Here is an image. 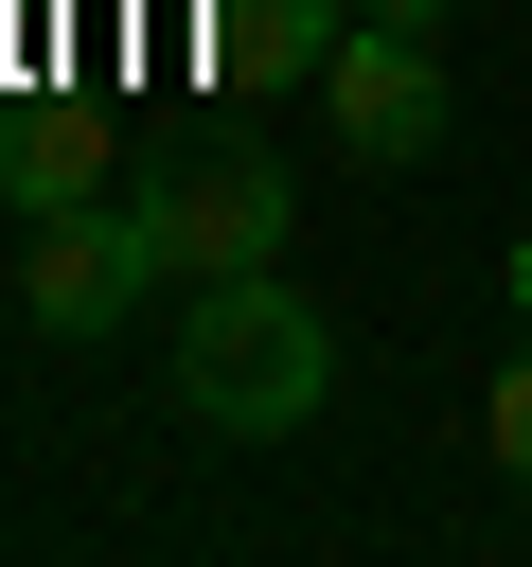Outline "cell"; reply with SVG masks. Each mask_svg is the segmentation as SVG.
Masks as SVG:
<instances>
[{
    "mask_svg": "<svg viewBox=\"0 0 532 567\" xmlns=\"http://www.w3.org/2000/svg\"><path fill=\"white\" fill-rule=\"evenodd\" d=\"M319 390H337V319H319L284 266L177 284V425H213V443H284V425H319Z\"/></svg>",
    "mask_w": 532,
    "mask_h": 567,
    "instance_id": "1",
    "label": "cell"
},
{
    "mask_svg": "<svg viewBox=\"0 0 532 567\" xmlns=\"http://www.w3.org/2000/svg\"><path fill=\"white\" fill-rule=\"evenodd\" d=\"M142 230H160V284H231V266H284L301 177L284 159H160L142 177Z\"/></svg>",
    "mask_w": 532,
    "mask_h": 567,
    "instance_id": "2",
    "label": "cell"
},
{
    "mask_svg": "<svg viewBox=\"0 0 532 567\" xmlns=\"http://www.w3.org/2000/svg\"><path fill=\"white\" fill-rule=\"evenodd\" d=\"M142 284H160V230H142V195H71V213H35V248H18V301H35V337H124V319H142Z\"/></svg>",
    "mask_w": 532,
    "mask_h": 567,
    "instance_id": "3",
    "label": "cell"
},
{
    "mask_svg": "<svg viewBox=\"0 0 532 567\" xmlns=\"http://www.w3.org/2000/svg\"><path fill=\"white\" fill-rule=\"evenodd\" d=\"M319 124H337V159L426 177V159H443V53H426L408 18H355V35H337V71H319Z\"/></svg>",
    "mask_w": 532,
    "mask_h": 567,
    "instance_id": "4",
    "label": "cell"
},
{
    "mask_svg": "<svg viewBox=\"0 0 532 567\" xmlns=\"http://www.w3.org/2000/svg\"><path fill=\"white\" fill-rule=\"evenodd\" d=\"M195 18H213V35H195L213 89H319L337 35H355V0H195Z\"/></svg>",
    "mask_w": 532,
    "mask_h": 567,
    "instance_id": "5",
    "label": "cell"
},
{
    "mask_svg": "<svg viewBox=\"0 0 532 567\" xmlns=\"http://www.w3.org/2000/svg\"><path fill=\"white\" fill-rule=\"evenodd\" d=\"M0 195H18V213H71V195H89V124H53V106L0 124Z\"/></svg>",
    "mask_w": 532,
    "mask_h": 567,
    "instance_id": "6",
    "label": "cell"
},
{
    "mask_svg": "<svg viewBox=\"0 0 532 567\" xmlns=\"http://www.w3.org/2000/svg\"><path fill=\"white\" fill-rule=\"evenodd\" d=\"M479 443H497V478H532V337L497 354V390H479Z\"/></svg>",
    "mask_w": 532,
    "mask_h": 567,
    "instance_id": "7",
    "label": "cell"
},
{
    "mask_svg": "<svg viewBox=\"0 0 532 567\" xmlns=\"http://www.w3.org/2000/svg\"><path fill=\"white\" fill-rule=\"evenodd\" d=\"M355 18H408V35H426V18H461V0H355Z\"/></svg>",
    "mask_w": 532,
    "mask_h": 567,
    "instance_id": "8",
    "label": "cell"
},
{
    "mask_svg": "<svg viewBox=\"0 0 532 567\" xmlns=\"http://www.w3.org/2000/svg\"><path fill=\"white\" fill-rule=\"evenodd\" d=\"M497 284H514V319H532V230H514V266H497Z\"/></svg>",
    "mask_w": 532,
    "mask_h": 567,
    "instance_id": "9",
    "label": "cell"
}]
</instances>
